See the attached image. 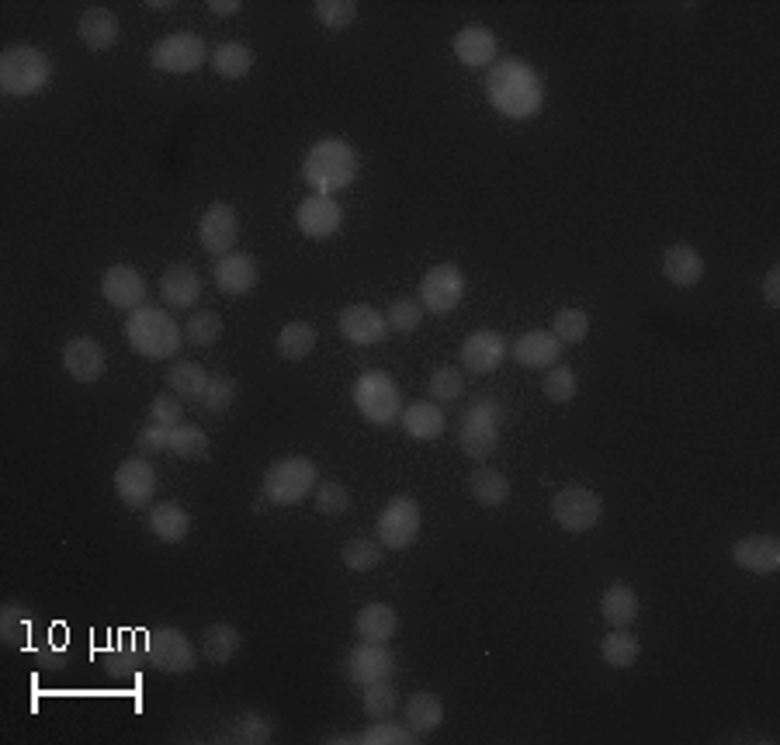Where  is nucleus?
Masks as SVG:
<instances>
[{"label": "nucleus", "instance_id": "1", "mask_svg": "<svg viewBox=\"0 0 780 745\" xmlns=\"http://www.w3.org/2000/svg\"><path fill=\"white\" fill-rule=\"evenodd\" d=\"M486 98L510 121H530L545 108V80L524 60H496L486 74Z\"/></svg>", "mask_w": 780, "mask_h": 745}, {"label": "nucleus", "instance_id": "2", "mask_svg": "<svg viewBox=\"0 0 780 745\" xmlns=\"http://www.w3.org/2000/svg\"><path fill=\"white\" fill-rule=\"evenodd\" d=\"M358 177V153L344 139H319V143L306 153L303 164V181L316 194H333L354 184Z\"/></svg>", "mask_w": 780, "mask_h": 745}, {"label": "nucleus", "instance_id": "3", "mask_svg": "<svg viewBox=\"0 0 780 745\" xmlns=\"http://www.w3.org/2000/svg\"><path fill=\"white\" fill-rule=\"evenodd\" d=\"M126 336H129V347L136 354H143L146 361H167L184 344V330L159 306H139L136 312H129Z\"/></svg>", "mask_w": 780, "mask_h": 745}, {"label": "nucleus", "instance_id": "4", "mask_svg": "<svg viewBox=\"0 0 780 745\" xmlns=\"http://www.w3.org/2000/svg\"><path fill=\"white\" fill-rule=\"evenodd\" d=\"M52 77V60L35 46H11L0 52V87L8 98L39 94Z\"/></svg>", "mask_w": 780, "mask_h": 745}, {"label": "nucleus", "instance_id": "5", "mask_svg": "<svg viewBox=\"0 0 780 745\" xmlns=\"http://www.w3.org/2000/svg\"><path fill=\"white\" fill-rule=\"evenodd\" d=\"M316 486H319L316 461L303 458V454L281 458L268 472H264V500L274 503V506L303 503L309 492H316Z\"/></svg>", "mask_w": 780, "mask_h": 745}, {"label": "nucleus", "instance_id": "6", "mask_svg": "<svg viewBox=\"0 0 780 745\" xmlns=\"http://www.w3.org/2000/svg\"><path fill=\"white\" fill-rule=\"evenodd\" d=\"M354 410L375 427H393L402 416V393L396 378L385 375V371H365L354 382Z\"/></svg>", "mask_w": 780, "mask_h": 745}, {"label": "nucleus", "instance_id": "7", "mask_svg": "<svg viewBox=\"0 0 780 745\" xmlns=\"http://www.w3.org/2000/svg\"><path fill=\"white\" fill-rule=\"evenodd\" d=\"M500 427H503V402L496 396H478L475 406H469L462 416V431H458V445L469 458H489L500 445Z\"/></svg>", "mask_w": 780, "mask_h": 745}, {"label": "nucleus", "instance_id": "8", "mask_svg": "<svg viewBox=\"0 0 780 745\" xmlns=\"http://www.w3.org/2000/svg\"><path fill=\"white\" fill-rule=\"evenodd\" d=\"M146 663L159 672H191L199 663V648L181 628H153L146 631Z\"/></svg>", "mask_w": 780, "mask_h": 745}, {"label": "nucleus", "instance_id": "9", "mask_svg": "<svg viewBox=\"0 0 780 745\" xmlns=\"http://www.w3.org/2000/svg\"><path fill=\"white\" fill-rule=\"evenodd\" d=\"M552 517L562 530L583 535V530H593L600 524V517H604V503H600V496L587 486H565L552 500Z\"/></svg>", "mask_w": 780, "mask_h": 745}, {"label": "nucleus", "instance_id": "10", "mask_svg": "<svg viewBox=\"0 0 780 745\" xmlns=\"http://www.w3.org/2000/svg\"><path fill=\"white\" fill-rule=\"evenodd\" d=\"M205 60H208V49L202 42V35L194 31H174L150 49V63L159 74H194Z\"/></svg>", "mask_w": 780, "mask_h": 745}, {"label": "nucleus", "instance_id": "11", "mask_svg": "<svg viewBox=\"0 0 780 745\" xmlns=\"http://www.w3.org/2000/svg\"><path fill=\"white\" fill-rule=\"evenodd\" d=\"M420 524H423V513L413 496H393L379 513V544L402 552V548H410L417 541Z\"/></svg>", "mask_w": 780, "mask_h": 745}, {"label": "nucleus", "instance_id": "12", "mask_svg": "<svg viewBox=\"0 0 780 745\" xmlns=\"http://www.w3.org/2000/svg\"><path fill=\"white\" fill-rule=\"evenodd\" d=\"M465 298V274L455 264H437L420 281V306L434 316H448Z\"/></svg>", "mask_w": 780, "mask_h": 745}, {"label": "nucleus", "instance_id": "13", "mask_svg": "<svg viewBox=\"0 0 780 745\" xmlns=\"http://www.w3.org/2000/svg\"><path fill=\"white\" fill-rule=\"evenodd\" d=\"M199 240H202V251L212 254V257L233 254V246H236V240H240L236 208L226 205V202L208 205L205 216H202V222H199Z\"/></svg>", "mask_w": 780, "mask_h": 745}, {"label": "nucleus", "instance_id": "14", "mask_svg": "<svg viewBox=\"0 0 780 745\" xmlns=\"http://www.w3.org/2000/svg\"><path fill=\"white\" fill-rule=\"evenodd\" d=\"M347 680L354 686H371L379 680H393L396 677V655L388 652L385 645H371V642H361L358 648L347 652Z\"/></svg>", "mask_w": 780, "mask_h": 745}, {"label": "nucleus", "instance_id": "15", "mask_svg": "<svg viewBox=\"0 0 780 745\" xmlns=\"http://www.w3.org/2000/svg\"><path fill=\"white\" fill-rule=\"evenodd\" d=\"M115 492H118V500L132 510L150 506L153 492H156V468L146 458H126L115 468Z\"/></svg>", "mask_w": 780, "mask_h": 745}, {"label": "nucleus", "instance_id": "16", "mask_svg": "<svg viewBox=\"0 0 780 745\" xmlns=\"http://www.w3.org/2000/svg\"><path fill=\"white\" fill-rule=\"evenodd\" d=\"M101 295L108 306L122 312H136L146 298V278L136 268H129V264H112L101 278Z\"/></svg>", "mask_w": 780, "mask_h": 745}, {"label": "nucleus", "instance_id": "17", "mask_svg": "<svg viewBox=\"0 0 780 745\" xmlns=\"http://www.w3.org/2000/svg\"><path fill=\"white\" fill-rule=\"evenodd\" d=\"M295 222L303 229V236L309 240H330L344 222V208L336 205L330 194H309V198L298 202L295 208Z\"/></svg>", "mask_w": 780, "mask_h": 745}, {"label": "nucleus", "instance_id": "18", "mask_svg": "<svg viewBox=\"0 0 780 745\" xmlns=\"http://www.w3.org/2000/svg\"><path fill=\"white\" fill-rule=\"evenodd\" d=\"M507 350H510V344L503 341V333L475 330L462 344V350H458V358H462V368L472 371V375H493V371L503 364Z\"/></svg>", "mask_w": 780, "mask_h": 745}, {"label": "nucleus", "instance_id": "19", "mask_svg": "<svg viewBox=\"0 0 780 745\" xmlns=\"http://www.w3.org/2000/svg\"><path fill=\"white\" fill-rule=\"evenodd\" d=\"M732 558L739 569L753 576H773L780 569V538L777 535H753L742 538L732 548Z\"/></svg>", "mask_w": 780, "mask_h": 745}, {"label": "nucleus", "instance_id": "20", "mask_svg": "<svg viewBox=\"0 0 780 745\" xmlns=\"http://www.w3.org/2000/svg\"><path fill=\"white\" fill-rule=\"evenodd\" d=\"M63 368L66 375L80 382V385H91L104 375V350L98 341L91 336H74V341H66L63 347Z\"/></svg>", "mask_w": 780, "mask_h": 745}, {"label": "nucleus", "instance_id": "21", "mask_svg": "<svg viewBox=\"0 0 780 745\" xmlns=\"http://www.w3.org/2000/svg\"><path fill=\"white\" fill-rule=\"evenodd\" d=\"M341 333L350 344L371 347V344H382L388 336V319L371 306H347L341 312Z\"/></svg>", "mask_w": 780, "mask_h": 745}, {"label": "nucleus", "instance_id": "22", "mask_svg": "<svg viewBox=\"0 0 780 745\" xmlns=\"http://www.w3.org/2000/svg\"><path fill=\"white\" fill-rule=\"evenodd\" d=\"M212 278H216V288L222 295H246V292L257 288L260 268H257V260L251 254H226V257H219Z\"/></svg>", "mask_w": 780, "mask_h": 745}, {"label": "nucleus", "instance_id": "23", "mask_svg": "<svg viewBox=\"0 0 780 745\" xmlns=\"http://www.w3.org/2000/svg\"><path fill=\"white\" fill-rule=\"evenodd\" d=\"M455 56L458 63H465L469 69H483L496 63V35L486 25H469L455 35Z\"/></svg>", "mask_w": 780, "mask_h": 745}, {"label": "nucleus", "instance_id": "24", "mask_svg": "<svg viewBox=\"0 0 780 745\" xmlns=\"http://www.w3.org/2000/svg\"><path fill=\"white\" fill-rule=\"evenodd\" d=\"M159 295L170 309H191L202 295V278L191 264H170L159 278Z\"/></svg>", "mask_w": 780, "mask_h": 745}, {"label": "nucleus", "instance_id": "25", "mask_svg": "<svg viewBox=\"0 0 780 745\" xmlns=\"http://www.w3.org/2000/svg\"><path fill=\"white\" fill-rule=\"evenodd\" d=\"M77 35L91 52H108L118 42V17L108 8H87L77 22Z\"/></svg>", "mask_w": 780, "mask_h": 745}, {"label": "nucleus", "instance_id": "26", "mask_svg": "<svg viewBox=\"0 0 780 745\" xmlns=\"http://www.w3.org/2000/svg\"><path fill=\"white\" fill-rule=\"evenodd\" d=\"M354 631H358L361 642L385 645L393 642V634L399 631V614L388 607V603H368V607H361L358 617H354Z\"/></svg>", "mask_w": 780, "mask_h": 745}, {"label": "nucleus", "instance_id": "27", "mask_svg": "<svg viewBox=\"0 0 780 745\" xmlns=\"http://www.w3.org/2000/svg\"><path fill=\"white\" fill-rule=\"evenodd\" d=\"M510 350H513V358H517V364H524V368H552V364H559L562 344L555 341L552 330H530Z\"/></svg>", "mask_w": 780, "mask_h": 745}, {"label": "nucleus", "instance_id": "28", "mask_svg": "<svg viewBox=\"0 0 780 745\" xmlns=\"http://www.w3.org/2000/svg\"><path fill=\"white\" fill-rule=\"evenodd\" d=\"M663 274H666L669 285L694 288L698 281L704 278V257L694 251V246L677 243V246H669V251L663 254Z\"/></svg>", "mask_w": 780, "mask_h": 745}, {"label": "nucleus", "instance_id": "29", "mask_svg": "<svg viewBox=\"0 0 780 745\" xmlns=\"http://www.w3.org/2000/svg\"><path fill=\"white\" fill-rule=\"evenodd\" d=\"M423 735H417L410 724H399L393 718L375 721L371 729L358 732V735H327V742H354V745H417Z\"/></svg>", "mask_w": 780, "mask_h": 745}, {"label": "nucleus", "instance_id": "30", "mask_svg": "<svg viewBox=\"0 0 780 745\" xmlns=\"http://www.w3.org/2000/svg\"><path fill=\"white\" fill-rule=\"evenodd\" d=\"M150 530H153V538L156 541H164V544H177V541H184L188 538V530H191V517H188V510L181 503H156L150 506V517H146Z\"/></svg>", "mask_w": 780, "mask_h": 745}, {"label": "nucleus", "instance_id": "31", "mask_svg": "<svg viewBox=\"0 0 780 745\" xmlns=\"http://www.w3.org/2000/svg\"><path fill=\"white\" fill-rule=\"evenodd\" d=\"M399 420H402V431L413 440H437L448 427L445 410H440L437 402H413L410 410H402Z\"/></svg>", "mask_w": 780, "mask_h": 745}, {"label": "nucleus", "instance_id": "32", "mask_svg": "<svg viewBox=\"0 0 780 745\" xmlns=\"http://www.w3.org/2000/svg\"><path fill=\"white\" fill-rule=\"evenodd\" d=\"M402 721L410 724L417 735H431L440 729V721H445V704H440L437 694H413L402 707Z\"/></svg>", "mask_w": 780, "mask_h": 745}, {"label": "nucleus", "instance_id": "33", "mask_svg": "<svg viewBox=\"0 0 780 745\" xmlns=\"http://www.w3.org/2000/svg\"><path fill=\"white\" fill-rule=\"evenodd\" d=\"M600 614H604V620L611 628H628L635 625V617H638V596L631 587H625V582H614V587L604 590V596H600Z\"/></svg>", "mask_w": 780, "mask_h": 745}, {"label": "nucleus", "instance_id": "34", "mask_svg": "<svg viewBox=\"0 0 780 745\" xmlns=\"http://www.w3.org/2000/svg\"><path fill=\"white\" fill-rule=\"evenodd\" d=\"M143 659H146V638H143V648H136L132 634H118V642L104 652V669H108L115 680H132L136 672L143 669Z\"/></svg>", "mask_w": 780, "mask_h": 745}, {"label": "nucleus", "instance_id": "35", "mask_svg": "<svg viewBox=\"0 0 780 745\" xmlns=\"http://www.w3.org/2000/svg\"><path fill=\"white\" fill-rule=\"evenodd\" d=\"M208 371L199 364V361H177L170 371H167V385H170V393L177 399H199L205 396V388H208Z\"/></svg>", "mask_w": 780, "mask_h": 745}, {"label": "nucleus", "instance_id": "36", "mask_svg": "<svg viewBox=\"0 0 780 745\" xmlns=\"http://www.w3.org/2000/svg\"><path fill=\"white\" fill-rule=\"evenodd\" d=\"M469 492L478 506H503L510 500V483L496 468H475L469 475Z\"/></svg>", "mask_w": 780, "mask_h": 745}, {"label": "nucleus", "instance_id": "37", "mask_svg": "<svg viewBox=\"0 0 780 745\" xmlns=\"http://www.w3.org/2000/svg\"><path fill=\"white\" fill-rule=\"evenodd\" d=\"M638 652H642V645H638V638H635L628 628H611V631L604 634V642H600V659H604L611 669H628V666H635Z\"/></svg>", "mask_w": 780, "mask_h": 745}, {"label": "nucleus", "instance_id": "38", "mask_svg": "<svg viewBox=\"0 0 780 745\" xmlns=\"http://www.w3.org/2000/svg\"><path fill=\"white\" fill-rule=\"evenodd\" d=\"M240 652V631L233 625H226V620H219V625H212L202 638V655L208 663H216V666H226V663H233V655Z\"/></svg>", "mask_w": 780, "mask_h": 745}, {"label": "nucleus", "instance_id": "39", "mask_svg": "<svg viewBox=\"0 0 780 745\" xmlns=\"http://www.w3.org/2000/svg\"><path fill=\"white\" fill-rule=\"evenodd\" d=\"M212 66L222 80H240L254 69V52L243 42H222L216 52H212Z\"/></svg>", "mask_w": 780, "mask_h": 745}, {"label": "nucleus", "instance_id": "40", "mask_svg": "<svg viewBox=\"0 0 780 745\" xmlns=\"http://www.w3.org/2000/svg\"><path fill=\"white\" fill-rule=\"evenodd\" d=\"M316 350V326L309 323H289L278 333V354L285 361H306Z\"/></svg>", "mask_w": 780, "mask_h": 745}, {"label": "nucleus", "instance_id": "41", "mask_svg": "<svg viewBox=\"0 0 780 745\" xmlns=\"http://www.w3.org/2000/svg\"><path fill=\"white\" fill-rule=\"evenodd\" d=\"M226 742H240V745H268L274 738V724L264 715H240L222 735Z\"/></svg>", "mask_w": 780, "mask_h": 745}, {"label": "nucleus", "instance_id": "42", "mask_svg": "<svg viewBox=\"0 0 780 745\" xmlns=\"http://www.w3.org/2000/svg\"><path fill=\"white\" fill-rule=\"evenodd\" d=\"M382 555H385V548L379 541L350 538L344 544V552H341V562H344V569H350V573H371V569H379V565H382Z\"/></svg>", "mask_w": 780, "mask_h": 745}, {"label": "nucleus", "instance_id": "43", "mask_svg": "<svg viewBox=\"0 0 780 745\" xmlns=\"http://www.w3.org/2000/svg\"><path fill=\"white\" fill-rule=\"evenodd\" d=\"M361 704H365V715L371 721H382V718H393V711L399 707V694H396V686L393 680H379V683H371V686H361Z\"/></svg>", "mask_w": 780, "mask_h": 745}, {"label": "nucleus", "instance_id": "44", "mask_svg": "<svg viewBox=\"0 0 780 745\" xmlns=\"http://www.w3.org/2000/svg\"><path fill=\"white\" fill-rule=\"evenodd\" d=\"M167 451H174L177 458H184V461H202L208 454V434L199 431V427H191V423H181V427L170 431Z\"/></svg>", "mask_w": 780, "mask_h": 745}, {"label": "nucleus", "instance_id": "45", "mask_svg": "<svg viewBox=\"0 0 780 745\" xmlns=\"http://www.w3.org/2000/svg\"><path fill=\"white\" fill-rule=\"evenodd\" d=\"M222 336V316L212 309H199L184 326V341L191 347H212Z\"/></svg>", "mask_w": 780, "mask_h": 745}, {"label": "nucleus", "instance_id": "46", "mask_svg": "<svg viewBox=\"0 0 780 745\" xmlns=\"http://www.w3.org/2000/svg\"><path fill=\"white\" fill-rule=\"evenodd\" d=\"M312 14L323 28L344 31V28L354 25V17H358V4H354V0H316Z\"/></svg>", "mask_w": 780, "mask_h": 745}, {"label": "nucleus", "instance_id": "47", "mask_svg": "<svg viewBox=\"0 0 780 745\" xmlns=\"http://www.w3.org/2000/svg\"><path fill=\"white\" fill-rule=\"evenodd\" d=\"M552 333L559 344H583L590 333V316L583 309H559L552 319Z\"/></svg>", "mask_w": 780, "mask_h": 745}, {"label": "nucleus", "instance_id": "48", "mask_svg": "<svg viewBox=\"0 0 780 745\" xmlns=\"http://www.w3.org/2000/svg\"><path fill=\"white\" fill-rule=\"evenodd\" d=\"M233 402H236V382L229 378V375H212V378H208V388H205V396H202L205 413L222 416V413H229V406H233Z\"/></svg>", "mask_w": 780, "mask_h": 745}, {"label": "nucleus", "instance_id": "49", "mask_svg": "<svg viewBox=\"0 0 780 745\" xmlns=\"http://www.w3.org/2000/svg\"><path fill=\"white\" fill-rule=\"evenodd\" d=\"M431 399L440 406V402H458L465 393V375L458 368H437L431 375Z\"/></svg>", "mask_w": 780, "mask_h": 745}, {"label": "nucleus", "instance_id": "50", "mask_svg": "<svg viewBox=\"0 0 780 745\" xmlns=\"http://www.w3.org/2000/svg\"><path fill=\"white\" fill-rule=\"evenodd\" d=\"M545 388V396L552 399V402H573L576 399V371L570 364H552L548 368V375L541 382Z\"/></svg>", "mask_w": 780, "mask_h": 745}, {"label": "nucleus", "instance_id": "51", "mask_svg": "<svg viewBox=\"0 0 780 745\" xmlns=\"http://www.w3.org/2000/svg\"><path fill=\"white\" fill-rule=\"evenodd\" d=\"M312 500H316V513H323V517H341V513H347V506H350V492L344 483L330 478V483L316 486Z\"/></svg>", "mask_w": 780, "mask_h": 745}, {"label": "nucleus", "instance_id": "52", "mask_svg": "<svg viewBox=\"0 0 780 745\" xmlns=\"http://www.w3.org/2000/svg\"><path fill=\"white\" fill-rule=\"evenodd\" d=\"M385 319H388V330L393 333H413L423 323V306L417 298H396L393 306H388Z\"/></svg>", "mask_w": 780, "mask_h": 745}, {"label": "nucleus", "instance_id": "53", "mask_svg": "<svg viewBox=\"0 0 780 745\" xmlns=\"http://www.w3.org/2000/svg\"><path fill=\"white\" fill-rule=\"evenodd\" d=\"M31 625H35V614L25 603H4V607H0V634L11 638V642H22Z\"/></svg>", "mask_w": 780, "mask_h": 745}, {"label": "nucleus", "instance_id": "54", "mask_svg": "<svg viewBox=\"0 0 780 745\" xmlns=\"http://www.w3.org/2000/svg\"><path fill=\"white\" fill-rule=\"evenodd\" d=\"M150 423H159V427H181L184 423V406L181 399H177L174 393H164V396H156L150 402Z\"/></svg>", "mask_w": 780, "mask_h": 745}, {"label": "nucleus", "instance_id": "55", "mask_svg": "<svg viewBox=\"0 0 780 745\" xmlns=\"http://www.w3.org/2000/svg\"><path fill=\"white\" fill-rule=\"evenodd\" d=\"M136 445H139V454H143V458H153V454H159V451H167V445H170V427L150 423V427L139 431Z\"/></svg>", "mask_w": 780, "mask_h": 745}, {"label": "nucleus", "instance_id": "56", "mask_svg": "<svg viewBox=\"0 0 780 745\" xmlns=\"http://www.w3.org/2000/svg\"><path fill=\"white\" fill-rule=\"evenodd\" d=\"M764 301L770 309L780 306V268H770L767 271V281H764Z\"/></svg>", "mask_w": 780, "mask_h": 745}, {"label": "nucleus", "instance_id": "57", "mask_svg": "<svg viewBox=\"0 0 780 745\" xmlns=\"http://www.w3.org/2000/svg\"><path fill=\"white\" fill-rule=\"evenodd\" d=\"M208 11L216 17H233V14L243 11V4H240V0H208Z\"/></svg>", "mask_w": 780, "mask_h": 745}, {"label": "nucleus", "instance_id": "58", "mask_svg": "<svg viewBox=\"0 0 780 745\" xmlns=\"http://www.w3.org/2000/svg\"><path fill=\"white\" fill-rule=\"evenodd\" d=\"M146 8H153V11H174V0H150Z\"/></svg>", "mask_w": 780, "mask_h": 745}]
</instances>
